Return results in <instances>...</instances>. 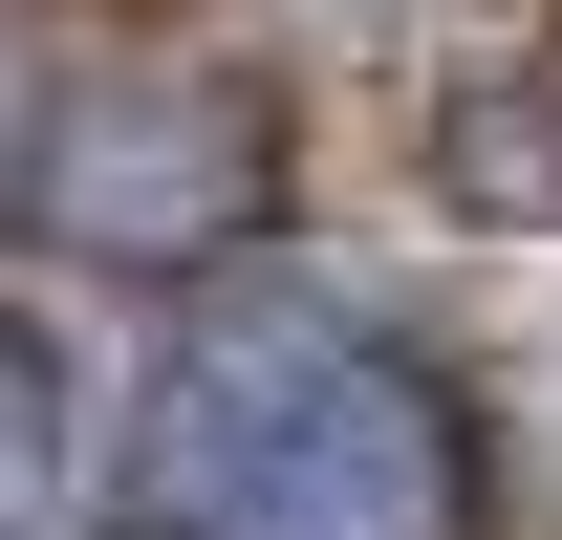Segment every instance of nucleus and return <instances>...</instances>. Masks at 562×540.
Returning <instances> with one entry per match:
<instances>
[{"mask_svg": "<svg viewBox=\"0 0 562 540\" xmlns=\"http://www.w3.org/2000/svg\"><path fill=\"white\" fill-rule=\"evenodd\" d=\"M131 540H476V432L325 281H216L131 390Z\"/></svg>", "mask_w": 562, "mask_h": 540, "instance_id": "f257e3e1", "label": "nucleus"}, {"mask_svg": "<svg viewBox=\"0 0 562 540\" xmlns=\"http://www.w3.org/2000/svg\"><path fill=\"white\" fill-rule=\"evenodd\" d=\"M22 216L66 238V260H131V281H195L260 238L281 195V151H260V87H216V66H66L44 109H22Z\"/></svg>", "mask_w": 562, "mask_h": 540, "instance_id": "f03ea898", "label": "nucleus"}, {"mask_svg": "<svg viewBox=\"0 0 562 540\" xmlns=\"http://www.w3.org/2000/svg\"><path fill=\"white\" fill-rule=\"evenodd\" d=\"M87 519V390H66V346L0 303V540H66Z\"/></svg>", "mask_w": 562, "mask_h": 540, "instance_id": "7ed1b4c3", "label": "nucleus"}]
</instances>
